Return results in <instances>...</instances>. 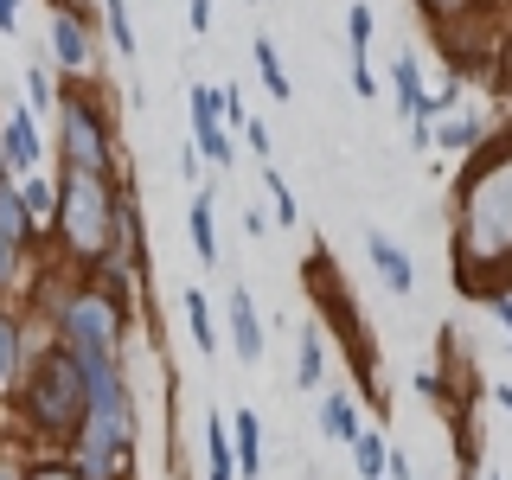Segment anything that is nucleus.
Masks as SVG:
<instances>
[{"label": "nucleus", "instance_id": "nucleus-1", "mask_svg": "<svg viewBox=\"0 0 512 480\" xmlns=\"http://www.w3.org/2000/svg\"><path fill=\"white\" fill-rule=\"evenodd\" d=\"M455 288L474 301H493L512 288V141L474 154L455 192Z\"/></svg>", "mask_w": 512, "mask_h": 480}, {"label": "nucleus", "instance_id": "nucleus-2", "mask_svg": "<svg viewBox=\"0 0 512 480\" xmlns=\"http://www.w3.org/2000/svg\"><path fill=\"white\" fill-rule=\"evenodd\" d=\"M58 237L77 263H109L122 237V192L103 180V173H77L64 167L58 186Z\"/></svg>", "mask_w": 512, "mask_h": 480}, {"label": "nucleus", "instance_id": "nucleus-3", "mask_svg": "<svg viewBox=\"0 0 512 480\" xmlns=\"http://www.w3.org/2000/svg\"><path fill=\"white\" fill-rule=\"evenodd\" d=\"M26 416L45 429V436H77L90 416V397H84V365H77L71 346H52L39 352L26 378Z\"/></svg>", "mask_w": 512, "mask_h": 480}, {"label": "nucleus", "instance_id": "nucleus-4", "mask_svg": "<svg viewBox=\"0 0 512 480\" xmlns=\"http://www.w3.org/2000/svg\"><path fill=\"white\" fill-rule=\"evenodd\" d=\"M122 327H128V308L109 288H77L71 301H58V333H64L71 352H103V359H116Z\"/></svg>", "mask_w": 512, "mask_h": 480}, {"label": "nucleus", "instance_id": "nucleus-5", "mask_svg": "<svg viewBox=\"0 0 512 480\" xmlns=\"http://www.w3.org/2000/svg\"><path fill=\"white\" fill-rule=\"evenodd\" d=\"M58 135H64V167L77 173H103L109 180V128L84 96H64L58 103Z\"/></svg>", "mask_w": 512, "mask_h": 480}, {"label": "nucleus", "instance_id": "nucleus-6", "mask_svg": "<svg viewBox=\"0 0 512 480\" xmlns=\"http://www.w3.org/2000/svg\"><path fill=\"white\" fill-rule=\"evenodd\" d=\"M372 32H378V20H372V7H346V52H352V96H378V77H372Z\"/></svg>", "mask_w": 512, "mask_h": 480}, {"label": "nucleus", "instance_id": "nucleus-7", "mask_svg": "<svg viewBox=\"0 0 512 480\" xmlns=\"http://www.w3.org/2000/svg\"><path fill=\"white\" fill-rule=\"evenodd\" d=\"M224 320H231L237 359L256 365V359H263V314H256V301H250V288H244V282H237L231 295H224Z\"/></svg>", "mask_w": 512, "mask_h": 480}, {"label": "nucleus", "instance_id": "nucleus-8", "mask_svg": "<svg viewBox=\"0 0 512 480\" xmlns=\"http://www.w3.org/2000/svg\"><path fill=\"white\" fill-rule=\"evenodd\" d=\"M365 256H372V269L384 276V288H391V295H410V288H416V263L404 256V244H391V237L378 231V224L365 231Z\"/></svg>", "mask_w": 512, "mask_h": 480}, {"label": "nucleus", "instance_id": "nucleus-9", "mask_svg": "<svg viewBox=\"0 0 512 480\" xmlns=\"http://www.w3.org/2000/svg\"><path fill=\"white\" fill-rule=\"evenodd\" d=\"M52 52L64 71H90V26L71 7H58V20H52Z\"/></svg>", "mask_w": 512, "mask_h": 480}, {"label": "nucleus", "instance_id": "nucleus-10", "mask_svg": "<svg viewBox=\"0 0 512 480\" xmlns=\"http://www.w3.org/2000/svg\"><path fill=\"white\" fill-rule=\"evenodd\" d=\"M0 154H7V167H20V173L39 167V128H32V109H13V116H7Z\"/></svg>", "mask_w": 512, "mask_h": 480}, {"label": "nucleus", "instance_id": "nucleus-11", "mask_svg": "<svg viewBox=\"0 0 512 480\" xmlns=\"http://www.w3.org/2000/svg\"><path fill=\"white\" fill-rule=\"evenodd\" d=\"M231 455H237V480H263V416H256V410H237Z\"/></svg>", "mask_w": 512, "mask_h": 480}, {"label": "nucleus", "instance_id": "nucleus-12", "mask_svg": "<svg viewBox=\"0 0 512 480\" xmlns=\"http://www.w3.org/2000/svg\"><path fill=\"white\" fill-rule=\"evenodd\" d=\"M320 436H327V442H346V448L365 436V429H359V410H352L346 391H327V397H320Z\"/></svg>", "mask_w": 512, "mask_h": 480}, {"label": "nucleus", "instance_id": "nucleus-13", "mask_svg": "<svg viewBox=\"0 0 512 480\" xmlns=\"http://www.w3.org/2000/svg\"><path fill=\"white\" fill-rule=\"evenodd\" d=\"M205 480H237V455H231V423L212 410L205 416Z\"/></svg>", "mask_w": 512, "mask_h": 480}, {"label": "nucleus", "instance_id": "nucleus-14", "mask_svg": "<svg viewBox=\"0 0 512 480\" xmlns=\"http://www.w3.org/2000/svg\"><path fill=\"white\" fill-rule=\"evenodd\" d=\"M320 378H327V333H320V327H301V352H295V384H301V391H314Z\"/></svg>", "mask_w": 512, "mask_h": 480}, {"label": "nucleus", "instance_id": "nucleus-15", "mask_svg": "<svg viewBox=\"0 0 512 480\" xmlns=\"http://www.w3.org/2000/svg\"><path fill=\"white\" fill-rule=\"evenodd\" d=\"M391 96H397V109H404L410 122L423 116V96H429V90H423V71H416V58H410V52L391 64Z\"/></svg>", "mask_w": 512, "mask_h": 480}, {"label": "nucleus", "instance_id": "nucleus-16", "mask_svg": "<svg viewBox=\"0 0 512 480\" xmlns=\"http://www.w3.org/2000/svg\"><path fill=\"white\" fill-rule=\"evenodd\" d=\"M0 237H7L13 250H20V244H32V212H26L20 186H7V180H0Z\"/></svg>", "mask_w": 512, "mask_h": 480}, {"label": "nucleus", "instance_id": "nucleus-17", "mask_svg": "<svg viewBox=\"0 0 512 480\" xmlns=\"http://www.w3.org/2000/svg\"><path fill=\"white\" fill-rule=\"evenodd\" d=\"M192 256H199L205 269L218 263V224H212V192H199V199H192Z\"/></svg>", "mask_w": 512, "mask_h": 480}, {"label": "nucleus", "instance_id": "nucleus-18", "mask_svg": "<svg viewBox=\"0 0 512 480\" xmlns=\"http://www.w3.org/2000/svg\"><path fill=\"white\" fill-rule=\"evenodd\" d=\"M186 327H192V346L212 359V352H218V327H212V308H205V288H186Z\"/></svg>", "mask_w": 512, "mask_h": 480}, {"label": "nucleus", "instance_id": "nucleus-19", "mask_svg": "<svg viewBox=\"0 0 512 480\" xmlns=\"http://www.w3.org/2000/svg\"><path fill=\"white\" fill-rule=\"evenodd\" d=\"M384 461H391V442H384V436H372V429H365V436L352 442V468H359L365 480H384Z\"/></svg>", "mask_w": 512, "mask_h": 480}, {"label": "nucleus", "instance_id": "nucleus-20", "mask_svg": "<svg viewBox=\"0 0 512 480\" xmlns=\"http://www.w3.org/2000/svg\"><path fill=\"white\" fill-rule=\"evenodd\" d=\"M192 141H199V160H212V167H231V160H237L231 135H224V122H205V128H192Z\"/></svg>", "mask_w": 512, "mask_h": 480}, {"label": "nucleus", "instance_id": "nucleus-21", "mask_svg": "<svg viewBox=\"0 0 512 480\" xmlns=\"http://www.w3.org/2000/svg\"><path fill=\"white\" fill-rule=\"evenodd\" d=\"M13 372H20V327H13V314L0 308V391L13 384Z\"/></svg>", "mask_w": 512, "mask_h": 480}, {"label": "nucleus", "instance_id": "nucleus-22", "mask_svg": "<svg viewBox=\"0 0 512 480\" xmlns=\"http://www.w3.org/2000/svg\"><path fill=\"white\" fill-rule=\"evenodd\" d=\"M256 71H263V84L276 103H288V71H282V58H276V45L269 39H256Z\"/></svg>", "mask_w": 512, "mask_h": 480}, {"label": "nucleus", "instance_id": "nucleus-23", "mask_svg": "<svg viewBox=\"0 0 512 480\" xmlns=\"http://www.w3.org/2000/svg\"><path fill=\"white\" fill-rule=\"evenodd\" d=\"M480 116H455V122H442V148H461V154H480Z\"/></svg>", "mask_w": 512, "mask_h": 480}, {"label": "nucleus", "instance_id": "nucleus-24", "mask_svg": "<svg viewBox=\"0 0 512 480\" xmlns=\"http://www.w3.org/2000/svg\"><path fill=\"white\" fill-rule=\"evenodd\" d=\"M263 186H269V199H276V224H282V231H288V224H295V218H301V205H295V192H288V180H282V173H276V167H263Z\"/></svg>", "mask_w": 512, "mask_h": 480}, {"label": "nucleus", "instance_id": "nucleus-25", "mask_svg": "<svg viewBox=\"0 0 512 480\" xmlns=\"http://www.w3.org/2000/svg\"><path fill=\"white\" fill-rule=\"evenodd\" d=\"M109 13V39H116V52H135V26H128V0H103Z\"/></svg>", "mask_w": 512, "mask_h": 480}, {"label": "nucleus", "instance_id": "nucleus-26", "mask_svg": "<svg viewBox=\"0 0 512 480\" xmlns=\"http://www.w3.org/2000/svg\"><path fill=\"white\" fill-rule=\"evenodd\" d=\"M186 103H192V128L218 122V90H212V84H192V90H186Z\"/></svg>", "mask_w": 512, "mask_h": 480}, {"label": "nucleus", "instance_id": "nucleus-27", "mask_svg": "<svg viewBox=\"0 0 512 480\" xmlns=\"http://www.w3.org/2000/svg\"><path fill=\"white\" fill-rule=\"evenodd\" d=\"M20 199H26V212L39 218V212H58V186H45V180H26L20 186Z\"/></svg>", "mask_w": 512, "mask_h": 480}, {"label": "nucleus", "instance_id": "nucleus-28", "mask_svg": "<svg viewBox=\"0 0 512 480\" xmlns=\"http://www.w3.org/2000/svg\"><path fill=\"white\" fill-rule=\"evenodd\" d=\"M468 7H480V0H423V13H429V20H442V26H455Z\"/></svg>", "mask_w": 512, "mask_h": 480}, {"label": "nucleus", "instance_id": "nucleus-29", "mask_svg": "<svg viewBox=\"0 0 512 480\" xmlns=\"http://www.w3.org/2000/svg\"><path fill=\"white\" fill-rule=\"evenodd\" d=\"M20 480H84V474H77L71 461H39V468H26Z\"/></svg>", "mask_w": 512, "mask_h": 480}, {"label": "nucleus", "instance_id": "nucleus-30", "mask_svg": "<svg viewBox=\"0 0 512 480\" xmlns=\"http://www.w3.org/2000/svg\"><path fill=\"white\" fill-rule=\"evenodd\" d=\"M244 135H250V148H256V160H263V167H269V128L256 122V116H250V122H244Z\"/></svg>", "mask_w": 512, "mask_h": 480}, {"label": "nucleus", "instance_id": "nucleus-31", "mask_svg": "<svg viewBox=\"0 0 512 480\" xmlns=\"http://www.w3.org/2000/svg\"><path fill=\"white\" fill-rule=\"evenodd\" d=\"M192 32H212V0H192Z\"/></svg>", "mask_w": 512, "mask_h": 480}, {"label": "nucleus", "instance_id": "nucleus-32", "mask_svg": "<svg viewBox=\"0 0 512 480\" xmlns=\"http://www.w3.org/2000/svg\"><path fill=\"white\" fill-rule=\"evenodd\" d=\"M487 308H493V314H500V327L512 333V288H506V295H493V301H487Z\"/></svg>", "mask_w": 512, "mask_h": 480}, {"label": "nucleus", "instance_id": "nucleus-33", "mask_svg": "<svg viewBox=\"0 0 512 480\" xmlns=\"http://www.w3.org/2000/svg\"><path fill=\"white\" fill-rule=\"evenodd\" d=\"M180 173H186V180L199 173V141H186V148H180Z\"/></svg>", "mask_w": 512, "mask_h": 480}, {"label": "nucleus", "instance_id": "nucleus-34", "mask_svg": "<svg viewBox=\"0 0 512 480\" xmlns=\"http://www.w3.org/2000/svg\"><path fill=\"white\" fill-rule=\"evenodd\" d=\"M13 256H20V250H13V244H7V237H0V282H7V276H13Z\"/></svg>", "mask_w": 512, "mask_h": 480}, {"label": "nucleus", "instance_id": "nucleus-35", "mask_svg": "<svg viewBox=\"0 0 512 480\" xmlns=\"http://www.w3.org/2000/svg\"><path fill=\"white\" fill-rule=\"evenodd\" d=\"M493 404H500V410L512 416V384H493Z\"/></svg>", "mask_w": 512, "mask_h": 480}, {"label": "nucleus", "instance_id": "nucleus-36", "mask_svg": "<svg viewBox=\"0 0 512 480\" xmlns=\"http://www.w3.org/2000/svg\"><path fill=\"white\" fill-rule=\"evenodd\" d=\"M0 26H13V13H7V7H0Z\"/></svg>", "mask_w": 512, "mask_h": 480}, {"label": "nucleus", "instance_id": "nucleus-37", "mask_svg": "<svg viewBox=\"0 0 512 480\" xmlns=\"http://www.w3.org/2000/svg\"><path fill=\"white\" fill-rule=\"evenodd\" d=\"M0 7H7V13H13V7H20V0H0Z\"/></svg>", "mask_w": 512, "mask_h": 480}, {"label": "nucleus", "instance_id": "nucleus-38", "mask_svg": "<svg viewBox=\"0 0 512 480\" xmlns=\"http://www.w3.org/2000/svg\"><path fill=\"white\" fill-rule=\"evenodd\" d=\"M0 480H13V474H0Z\"/></svg>", "mask_w": 512, "mask_h": 480}, {"label": "nucleus", "instance_id": "nucleus-39", "mask_svg": "<svg viewBox=\"0 0 512 480\" xmlns=\"http://www.w3.org/2000/svg\"><path fill=\"white\" fill-rule=\"evenodd\" d=\"M493 480H500V474H493Z\"/></svg>", "mask_w": 512, "mask_h": 480}]
</instances>
